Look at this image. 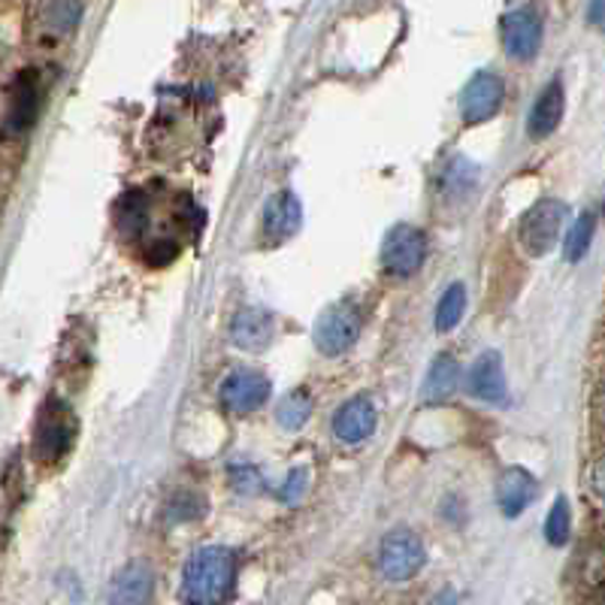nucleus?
<instances>
[{
    "instance_id": "nucleus-10",
    "label": "nucleus",
    "mask_w": 605,
    "mask_h": 605,
    "mask_svg": "<svg viewBox=\"0 0 605 605\" xmlns=\"http://www.w3.org/2000/svg\"><path fill=\"white\" fill-rule=\"evenodd\" d=\"M376 424H379V415H376L372 403L367 396H355V400L343 403L340 412L333 415V434H336V439L355 446V442H364L376 434Z\"/></svg>"
},
{
    "instance_id": "nucleus-5",
    "label": "nucleus",
    "mask_w": 605,
    "mask_h": 605,
    "mask_svg": "<svg viewBox=\"0 0 605 605\" xmlns=\"http://www.w3.org/2000/svg\"><path fill=\"white\" fill-rule=\"evenodd\" d=\"M424 542L412 530H394L382 539L379 569L388 581H408L424 566Z\"/></svg>"
},
{
    "instance_id": "nucleus-26",
    "label": "nucleus",
    "mask_w": 605,
    "mask_h": 605,
    "mask_svg": "<svg viewBox=\"0 0 605 605\" xmlns=\"http://www.w3.org/2000/svg\"><path fill=\"white\" fill-rule=\"evenodd\" d=\"M306 485H309V473H306V470H297V473L288 475V482H285V487L278 490V497H282L285 502H297L302 497Z\"/></svg>"
},
{
    "instance_id": "nucleus-16",
    "label": "nucleus",
    "mask_w": 605,
    "mask_h": 605,
    "mask_svg": "<svg viewBox=\"0 0 605 605\" xmlns=\"http://www.w3.org/2000/svg\"><path fill=\"white\" fill-rule=\"evenodd\" d=\"M536 497V478L521 470V466H514V470H506L500 475V485H497V502H500V509L506 518H518V514L524 512L526 506L533 502Z\"/></svg>"
},
{
    "instance_id": "nucleus-8",
    "label": "nucleus",
    "mask_w": 605,
    "mask_h": 605,
    "mask_svg": "<svg viewBox=\"0 0 605 605\" xmlns=\"http://www.w3.org/2000/svg\"><path fill=\"white\" fill-rule=\"evenodd\" d=\"M542 43V19L536 10L521 7L512 10L502 19V46L506 52L518 58V61H530L533 55L539 52Z\"/></svg>"
},
{
    "instance_id": "nucleus-3",
    "label": "nucleus",
    "mask_w": 605,
    "mask_h": 605,
    "mask_svg": "<svg viewBox=\"0 0 605 605\" xmlns=\"http://www.w3.org/2000/svg\"><path fill=\"white\" fill-rule=\"evenodd\" d=\"M360 328H364V318L357 312V306H352V302H336V306H330L328 312L318 318L316 324L318 352H324V355L330 357L343 355V352H348V348L357 343Z\"/></svg>"
},
{
    "instance_id": "nucleus-15",
    "label": "nucleus",
    "mask_w": 605,
    "mask_h": 605,
    "mask_svg": "<svg viewBox=\"0 0 605 605\" xmlns=\"http://www.w3.org/2000/svg\"><path fill=\"white\" fill-rule=\"evenodd\" d=\"M560 119H564V85H560V80H554L542 88L536 104L530 109L526 133L533 140H545V137H551L560 128Z\"/></svg>"
},
{
    "instance_id": "nucleus-4",
    "label": "nucleus",
    "mask_w": 605,
    "mask_h": 605,
    "mask_svg": "<svg viewBox=\"0 0 605 605\" xmlns=\"http://www.w3.org/2000/svg\"><path fill=\"white\" fill-rule=\"evenodd\" d=\"M73 439H76V418H73V412L64 403L52 400L49 406L43 408L40 424H37V439H34L37 458L46 463L61 461L67 451H70V446H73Z\"/></svg>"
},
{
    "instance_id": "nucleus-11",
    "label": "nucleus",
    "mask_w": 605,
    "mask_h": 605,
    "mask_svg": "<svg viewBox=\"0 0 605 605\" xmlns=\"http://www.w3.org/2000/svg\"><path fill=\"white\" fill-rule=\"evenodd\" d=\"M302 206L290 191H278L276 198L266 200L263 206V234L270 242H285L300 230Z\"/></svg>"
},
{
    "instance_id": "nucleus-24",
    "label": "nucleus",
    "mask_w": 605,
    "mask_h": 605,
    "mask_svg": "<svg viewBox=\"0 0 605 605\" xmlns=\"http://www.w3.org/2000/svg\"><path fill=\"white\" fill-rule=\"evenodd\" d=\"M145 212H149V206H145L143 194H128V198L121 200V230L124 234H140L145 224Z\"/></svg>"
},
{
    "instance_id": "nucleus-6",
    "label": "nucleus",
    "mask_w": 605,
    "mask_h": 605,
    "mask_svg": "<svg viewBox=\"0 0 605 605\" xmlns=\"http://www.w3.org/2000/svg\"><path fill=\"white\" fill-rule=\"evenodd\" d=\"M424 254H427V239L412 224H396L382 246L384 270L394 276H412L424 263Z\"/></svg>"
},
{
    "instance_id": "nucleus-21",
    "label": "nucleus",
    "mask_w": 605,
    "mask_h": 605,
    "mask_svg": "<svg viewBox=\"0 0 605 605\" xmlns=\"http://www.w3.org/2000/svg\"><path fill=\"white\" fill-rule=\"evenodd\" d=\"M309 415H312V400L302 394V391L288 394L276 408V418L285 430H300L302 424L309 422Z\"/></svg>"
},
{
    "instance_id": "nucleus-28",
    "label": "nucleus",
    "mask_w": 605,
    "mask_h": 605,
    "mask_svg": "<svg viewBox=\"0 0 605 605\" xmlns=\"http://www.w3.org/2000/svg\"><path fill=\"white\" fill-rule=\"evenodd\" d=\"M170 258H176V246L173 242H161V246L149 251V261L152 263H167Z\"/></svg>"
},
{
    "instance_id": "nucleus-1",
    "label": "nucleus",
    "mask_w": 605,
    "mask_h": 605,
    "mask_svg": "<svg viewBox=\"0 0 605 605\" xmlns=\"http://www.w3.org/2000/svg\"><path fill=\"white\" fill-rule=\"evenodd\" d=\"M237 581V557L227 548H203L182 572V600L188 605L224 603Z\"/></svg>"
},
{
    "instance_id": "nucleus-20",
    "label": "nucleus",
    "mask_w": 605,
    "mask_h": 605,
    "mask_svg": "<svg viewBox=\"0 0 605 605\" xmlns=\"http://www.w3.org/2000/svg\"><path fill=\"white\" fill-rule=\"evenodd\" d=\"M82 7L80 3H43L40 7V22L55 34H70L73 27L80 25Z\"/></svg>"
},
{
    "instance_id": "nucleus-2",
    "label": "nucleus",
    "mask_w": 605,
    "mask_h": 605,
    "mask_svg": "<svg viewBox=\"0 0 605 605\" xmlns=\"http://www.w3.org/2000/svg\"><path fill=\"white\" fill-rule=\"evenodd\" d=\"M564 222L566 203H560V200L545 198L536 206H530L524 218H521V227H518V239H521L526 254H533V258L548 254L557 246V239H560Z\"/></svg>"
},
{
    "instance_id": "nucleus-23",
    "label": "nucleus",
    "mask_w": 605,
    "mask_h": 605,
    "mask_svg": "<svg viewBox=\"0 0 605 605\" xmlns=\"http://www.w3.org/2000/svg\"><path fill=\"white\" fill-rule=\"evenodd\" d=\"M593 237V215L591 212H584L579 222L572 224V230H569V237H566L564 249H566V261H581L584 254H588V246H591Z\"/></svg>"
},
{
    "instance_id": "nucleus-29",
    "label": "nucleus",
    "mask_w": 605,
    "mask_h": 605,
    "mask_svg": "<svg viewBox=\"0 0 605 605\" xmlns=\"http://www.w3.org/2000/svg\"><path fill=\"white\" fill-rule=\"evenodd\" d=\"M593 25H603V3H591Z\"/></svg>"
},
{
    "instance_id": "nucleus-17",
    "label": "nucleus",
    "mask_w": 605,
    "mask_h": 605,
    "mask_svg": "<svg viewBox=\"0 0 605 605\" xmlns=\"http://www.w3.org/2000/svg\"><path fill=\"white\" fill-rule=\"evenodd\" d=\"M458 379H461L458 360L451 355H439L434 360L430 372H427V379H424V396H427L430 403L448 400V396L454 394V388H458Z\"/></svg>"
},
{
    "instance_id": "nucleus-18",
    "label": "nucleus",
    "mask_w": 605,
    "mask_h": 605,
    "mask_svg": "<svg viewBox=\"0 0 605 605\" xmlns=\"http://www.w3.org/2000/svg\"><path fill=\"white\" fill-rule=\"evenodd\" d=\"M37 109H40V92H37V82L34 80H22L19 88H15L13 97V109H10V124L15 131H25L34 124L37 119Z\"/></svg>"
},
{
    "instance_id": "nucleus-22",
    "label": "nucleus",
    "mask_w": 605,
    "mask_h": 605,
    "mask_svg": "<svg viewBox=\"0 0 605 605\" xmlns=\"http://www.w3.org/2000/svg\"><path fill=\"white\" fill-rule=\"evenodd\" d=\"M569 530H572V514H569V502L557 500L548 512V521H545V539L554 548H560L569 542Z\"/></svg>"
},
{
    "instance_id": "nucleus-25",
    "label": "nucleus",
    "mask_w": 605,
    "mask_h": 605,
    "mask_svg": "<svg viewBox=\"0 0 605 605\" xmlns=\"http://www.w3.org/2000/svg\"><path fill=\"white\" fill-rule=\"evenodd\" d=\"M198 494H182V497H176L170 502V518L173 521H182V518H198L203 512V506H200Z\"/></svg>"
},
{
    "instance_id": "nucleus-7",
    "label": "nucleus",
    "mask_w": 605,
    "mask_h": 605,
    "mask_svg": "<svg viewBox=\"0 0 605 605\" xmlns=\"http://www.w3.org/2000/svg\"><path fill=\"white\" fill-rule=\"evenodd\" d=\"M502 97H506V85H502L500 76H494V73H475L461 94L463 121L478 124V121L494 119L500 112Z\"/></svg>"
},
{
    "instance_id": "nucleus-9",
    "label": "nucleus",
    "mask_w": 605,
    "mask_h": 605,
    "mask_svg": "<svg viewBox=\"0 0 605 605\" xmlns=\"http://www.w3.org/2000/svg\"><path fill=\"white\" fill-rule=\"evenodd\" d=\"M270 382L254 369H234L222 382V403L230 412H251L266 403Z\"/></svg>"
},
{
    "instance_id": "nucleus-12",
    "label": "nucleus",
    "mask_w": 605,
    "mask_h": 605,
    "mask_svg": "<svg viewBox=\"0 0 605 605\" xmlns=\"http://www.w3.org/2000/svg\"><path fill=\"white\" fill-rule=\"evenodd\" d=\"M155 593V576L145 564H128L121 569L112 588H109V605H149Z\"/></svg>"
},
{
    "instance_id": "nucleus-19",
    "label": "nucleus",
    "mask_w": 605,
    "mask_h": 605,
    "mask_svg": "<svg viewBox=\"0 0 605 605\" xmlns=\"http://www.w3.org/2000/svg\"><path fill=\"white\" fill-rule=\"evenodd\" d=\"M463 309H466V288L458 282V285H451V288L442 294V300L436 306V330H439V333H448V330L458 328L463 318Z\"/></svg>"
},
{
    "instance_id": "nucleus-14",
    "label": "nucleus",
    "mask_w": 605,
    "mask_h": 605,
    "mask_svg": "<svg viewBox=\"0 0 605 605\" xmlns=\"http://www.w3.org/2000/svg\"><path fill=\"white\" fill-rule=\"evenodd\" d=\"M466 388L482 403H502L506 400V372L497 352H487L473 364L466 376Z\"/></svg>"
},
{
    "instance_id": "nucleus-13",
    "label": "nucleus",
    "mask_w": 605,
    "mask_h": 605,
    "mask_svg": "<svg viewBox=\"0 0 605 605\" xmlns=\"http://www.w3.org/2000/svg\"><path fill=\"white\" fill-rule=\"evenodd\" d=\"M273 316L263 309H239L234 321H230V340L242 352H263L273 343Z\"/></svg>"
},
{
    "instance_id": "nucleus-27",
    "label": "nucleus",
    "mask_w": 605,
    "mask_h": 605,
    "mask_svg": "<svg viewBox=\"0 0 605 605\" xmlns=\"http://www.w3.org/2000/svg\"><path fill=\"white\" fill-rule=\"evenodd\" d=\"M234 487H237V490H246V494H254V490H258V482H261V478H258V473H254V466H234Z\"/></svg>"
}]
</instances>
